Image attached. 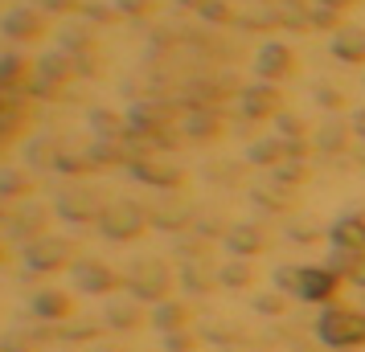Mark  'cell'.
<instances>
[{
  "label": "cell",
  "mask_w": 365,
  "mask_h": 352,
  "mask_svg": "<svg viewBox=\"0 0 365 352\" xmlns=\"http://www.w3.org/2000/svg\"><path fill=\"white\" fill-rule=\"evenodd\" d=\"M316 336L336 352L365 348V311L361 307H341V303H332V307H324L320 319H316Z\"/></svg>",
  "instance_id": "1"
},
{
  "label": "cell",
  "mask_w": 365,
  "mask_h": 352,
  "mask_svg": "<svg viewBox=\"0 0 365 352\" xmlns=\"http://www.w3.org/2000/svg\"><path fill=\"white\" fill-rule=\"evenodd\" d=\"M336 291H341V274H336V270H329V267H304L296 299H304V303H332V299H336Z\"/></svg>",
  "instance_id": "2"
},
{
  "label": "cell",
  "mask_w": 365,
  "mask_h": 352,
  "mask_svg": "<svg viewBox=\"0 0 365 352\" xmlns=\"http://www.w3.org/2000/svg\"><path fill=\"white\" fill-rule=\"evenodd\" d=\"M332 246L336 250H349V254H365V218L353 213V218H341L336 225L329 230Z\"/></svg>",
  "instance_id": "3"
},
{
  "label": "cell",
  "mask_w": 365,
  "mask_h": 352,
  "mask_svg": "<svg viewBox=\"0 0 365 352\" xmlns=\"http://www.w3.org/2000/svg\"><path fill=\"white\" fill-rule=\"evenodd\" d=\"M259 70H263V78H283V74L292 70V53L283 50V46H263Z\"/></svg>",
  "instance_id": "4"
},
{
  "label": "cell",
  "mask_w": 365,
  "mask_h": 352,
  "mask_svg": "<svg viewBox=\"0 0 365 352\" xmlns=\"http://www.w3.org/2000/svg\"><path fill=\"white\" fill-rule=\"evenodd\" d=\"M332 53L345 58V62H361L365 58V33H345L332 41Z\"/></svg>",
  "instance_id": "5"
},
{
  "label": "cell",
  "mask_w": 365,
  "mask_h": 352,
  "mask_svg": "<svg viewBox=\"0 0 365 352\" xmlns=\"http://www.w3.org/2000/svg\"><path fill=\"white\" fill-rule=\"evenodd\" d=\"M230 246L238 254H259L267 246V238L259 234V230H238V234H230Z\"/></svg>",
  "instance_id": "6"
},
{
  "label": "cell",
  "mask_w": 365,
  "mask_h": 352,
  "mask_svg": "<svg viewBox=\"0 0 365 352\" xmlns=\"http://www.w3.org/2000/svg\"><path fill=\"white\" fill-rule=\"evenodd\" d=\"M275 90L271 86H263V90H247V111L250 115H267V111H275Z\"/></svg>",
  "instance_id": "7"
},
{
  "label": "cell",
  "mask_w": 365,
  "mask_h": 352,
  "mask_svg": "<svg viewBox=\"0 0 365 352\" xmlns=\"http://www.w3.org/2000/svg\"><path fill=\"white\" fill-rule=\"evenodd\" d=\"M222 279H226L230 287H250V283H255V270H250L247 262H238V267H230Z\"/></svg>",
  "instance_id": "8"
},
{
  "label": "cell",
  "mask_w": 365,
  "mask_h": 352,
  "mask_svg": "<svg viewBox=\"0 0 365 352\" xmlns=\"http://www.w3.org/2000/svg\"><path fill=\"white\" fill-rule=\"evenodd\" d=\"M255 307H259V311H267V316H283V311H287V299H283V295H263Z\"/></svg>",
  "instance_id": "9"
},
{
  "label": "cell",
  "mask_w": 365,
  "mask_h": 352,
  "mask_svg": "<svg viewBox=\"0 0 365 352\" xmlns=\"http://www.w3.org/2000/svg\"><path fill=\"white\" fill-rule=\"evenodd\" d=\"M299 274H304V267H296V270H292V267H283V270H279V287L296 295V291H299Z\"/></svg>",
  "instance_id": "10"
},
{
  "label": "cell",
  "mask_w": 365,
  "mask_h": 352,
  "mask_svg": "<svg viewBox=\"0 0 365 352\" xmlns=\"http://www.w3.org/2000/svg\"><path fill=\"white\" fill-rule=\"evenodd\" d=\"M287 148V144H259V148L250 151V156H255V160H267V164H271V160H279V151Z\"/></svg>",
  "instance_id": "11"
},
{
  "label": "cell",
  "mask_w": 365,
  "mask_h": 352,
  "mask_svg": "<svg viewBox=\"0 0 365 352\" xmlns=\"http://www.w3.org/2000/svg\"><path fill=\"white\" fill-rule=\"evenodd\" d=\"M357 132H361V135H365V115H357Z\"/></svg>",
  "instance_id": "12"
},
{
  "label": "cell",
  "mask_w": 365,
  "mask_h": 352,
  "mask_svg": "<svg viewBox=\"0 0 365 352\" xmlns=\"http://www.w3.org/2000/svg\"><path fill=\"white\" fill-rule=\"evenodd\" d=\"M361 311H365V287H361Z\"/></svg>",
  "instance_id": "13"
}]
</instances>
